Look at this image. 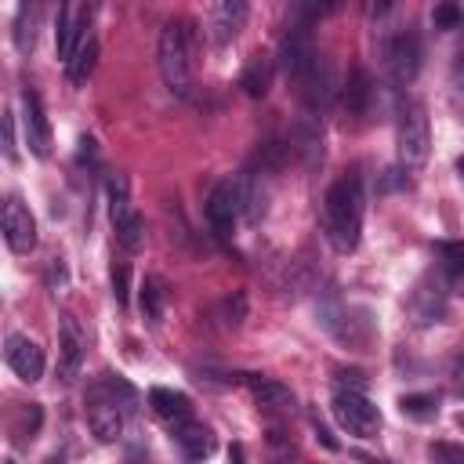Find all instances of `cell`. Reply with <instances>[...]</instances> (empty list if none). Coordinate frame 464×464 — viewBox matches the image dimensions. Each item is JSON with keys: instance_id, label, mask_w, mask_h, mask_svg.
<instances>
[{"instance_id": "obj_6", "label": "cell", "mask_w": 464, "mask_h": 464, "mask_svg": "<svg viewBox=\"0 0 464 464\" xmlns=\"http://www.w3.org/2000/svg\"><path fill=\"white\" fill-rule=\"evenodd\" d=\"M319 323H323L341 344H352V348H359V344H366V341L373 337V315H370L366 308H359V304L326 301V304L319 308Z\"/></svg>"}, {"instance_id": "obj_18", "label": "cell", "mask_w": 464, "mask_h": 464, "mask_svg": "<svg viewBox=\"0 0 464 464\" xmlns=\"http://www.w3.org/2000/svg\"><path fill=\"white\" fill-rule=\"evenodd\" d=\"M246 14H250V7H246L243 0H221V4H210V7H207V33H210V40H214L218 47L232 44V40L239 36Z\"/></svg>"}, {"instance_id": "obj_34", "label": "cell", "mask_w": 464, "mask_h": 464, "mask_svg": "<svg viewBox=\"0 0 464 464\" xmlns=\"http://www.w3.org/2000/svg\"><path fill=\"white\" fill-rule=\"evenodd\" d=\"M0 123H4V156H7V163H14V160H18V145H14V112L7 109V112L0 116Z\"/></svg>"}, {"instance_id": "obj_9", "label": "cell", "mask_w": 464, "mask_h": 464, "mask_svg": "<svg viewBox=\"0 0 464 464\" xmlns=\"http://www.w3.org/2000/svg\"><path fill=\"white\" fill-rule=\"evenodd\" d=\"M315 62H319V51H315V44H312V33H308L304 25L290 29V33L283 36V44H279V69L286 72V80H294V83L301 87Z\"/></svg>"}, {"instance_id": "obj_8", "label": "cell", "mask_w": 464, "mask_h": 464, "mask_svg": "<svg viewBox=\"0 0 464 464\" xmlns=\"http://www.w3.org/2000/svg\"><path fill=\"white\" fill-rule=\"evenodd\" d=\"M446 308H450V301H446L442 279L420 276L417 286L410 290V301H406V312H410L413 326H435V323H442L446 319Z\"/></svg>"}, {"instance_id": "obj_32", "label": "cell", "mask_w": 464, "mask_h": 464, "mask_svg": "<svg viewBox=\"0 0 464 464\" xmlns=\"http://www.w3.org/2000/svg\"><path fill=\"white\" fill-rule=\"evenodd\" d=\"M460 22H464V11H460L457 4H435V7H431V25H435V29L446 33V29H457Z\"/></svg>"}, {"instance_id": "obj_31", "label": "cell", "mask_w": 464, "mask_h": 464, "mask_svg": "<svg viewBox=\"0 0 464 464\" xmlns=\"http://www.w3.org/2000/svg\"><path fill=\"white\" fill-rule=\"evenodd\" d=\"M40 424H44V406H40V402L22 406V410H18V420H14V439H18V442L33 439V435L40 431Z\"/></svg>"}, {"instance_id": "obj_37", "label": "cell", "mask_w": 464, "mask_h": 464, "mask_svg": "<svg viewBox=\"0 0 464 464\" xmlns=\"http://www.w3.org/2000/svg\"><path fill=\"white\" fill-rule=\"evenodd\" d=\"M312 428H315V439H319V442H323L326 450H341V442H337V439L330 435V428H326V424L319 420V413H312Z\"/></svg>"}, {"instance_id": "obj_41", "label": "cell", "mask_w": 464, "mask_h": 464, "mask_svg": "<svg viewBox=\"0 0 464 464\" xmlns=\"http://www.w3.org/2000/svg\"><path fill=\"white\" fill-rule=\"evenodd\" d=\"M457 80L464 83V47H460V58H457Z\"/></svg>"}, {"instance_id": "obj_22", "label": "cell", "mask_w": 464, "mask_h": 464, "mask_svg": "<svg viewBox=\"0 0 464 464\" xmlns=\"http://www.w3.org/2000/svg\"><path fill=\"white\" fill-rule=\"evenodd\" d=\"M370 94H373L370 72H366L362 65H355V69L348 72V80L341 83V105H344V112H348V116H362L366 105H370Z\"/></svg>"}, {"instance_id": "obj_20", "label": "cell", "mask_w": 464, "mask_h": 464, "mask_svg": "<svg viewBox=\"0 0 464 464\" xmlns=\"http://www.w3.org/2000/svg\"><path fill=\"white\" fill-rule=\"evenodd\" d=\"M149 406H152V413L163 417L170 428L181 424V420H192V402H188V395H181V392L152 388V392H149Z\"/></svg>"}, {"instance_id": "obj_1", "label": "cell", "mask_w": 464, "mask_h": 464, "mask_svg": "<svg viewBox=\"0 0 464 464\" xmlns=\"http://www.w3.org/2000/svg\"><path fill=\"white\" fill-rule=\"evenodd\" d=\"M323 228L337 254H352L362 236V185L355 174L337 178L323 199Z\"/></svg>"}, {"instance_id": "obj_15", "label": "cell", "mask_w": 464, "mask_h": 464, "mask_svg": "<svg viewBox=\"0 0 464 464\" xmlns=\"http://www.w3.org/2000/svg\"><path fill=\"white\" fill-rule=\"evenodd\" d=\"M232 181H236L239 218H243L246 225H257V221L265 218V210H268V185H265V170L246 167V170H239Z\"/></svg>"}, {"instance_id": "obj_42", "label": "cell", "mask_w": 464, "mask_h": 464, "mask_svg": "<svg viewBox=\"0 0 464 464\" xmlns=\"http://www.w3.org/2000/svg\"><path fill=\"white\" fill-rule=\"evenodd\" d=\"M457 170H460V178H464V156H460V160H457Z\"/></svg>"}, {"instance_id": "obj_44", "label": "cell", "mask_w": 464, "mask_h": 464, "mask_svg": "<svg viewBox=\"0 0 464 464\" xmlns=\"http://www.w3.org/2000/svg\"><path fill=\"white\" fill-rule=\"evenodd\" d=\"M4 464H14V460H4Z\"/></svg>"}, {"instance_id": "obj_33", "label": "cell", "mask_w": 464, "mask_h": 464, "mask_svg": "<svg viewBox=\"0 0 464 464\" xmlns=\"http://www.w3.org/2000/svg\"><path fill=\"white\" fill-rule=\"evenodd\" d=\"M428 460H431V464H464V446L431 442V446H428Z\"/></svg>"}, {"instance_id": "obj_17", "label": "cell", "mask_w": 464, "mask_h": 464, "mask_svg": "<svg viewBox=\"0 0 464 464\" xmlns=\"http://www.w3.org/2000/svg\"><path fill=\"white\" fill-rule=\"evenodd\" d=\"M236 218H239V199H236V181L232 178H221L210 196H207V221L214 228V236L228 239L232 228H236Z\"/></svg>"}, {"instance_id": "obj_2", "label": "cell", "mask_w": 464, "mask_h": 464, "mask_svg": "<svg viewBox=\"0 0 464 464\" xmlns=\"http://www.w3.org/2000/svg\"><path fill=\"white\" fill-rule=\"evenodd\" d=\"M188 25L185 22H163L160 40H156V62L160 76L170 94H188L192 91V62H188Z\"/></svg>"}, {"instance_id": "obj_39", "label": "cell", "mask_w": 464, "mask_h": 464, "mask_svg": "<svg viewBox=\"0 0 464 464\" xmlns=\"http://www.w3.org/2000/svg\"><path fill=\"white\" fill-rule=\"evenodd\" d=\"M228 464H243V446H239V442H232V450H228Z\"/></svg>"}, {"instance_id": "obj_11", "label": "cell", "mask_w": 464, "mask_h": 464, "mask_svg": "<svg viewBox=\"0 0 464 464\" xmlns=\"http://www.w3.org/2000/svg\"><path fill=\"white\" fill-rule=\"evenodd\" d=\"M22 134H25V145L33 156H40V160L51 156V123H47L40 94L29 83L22 87Z\"/></svg>"}, {"instance_id": "obj_25", "label": "cell", "mask_w": 464, "mask_h": 464, "mask_svg": "<svg viewBox=\"0 0 464 464\" xmlns=\"http://www.w3.org/2000/svg\"><path fill=\"white\" fill-rule=\"evenodd\" d=\"M239 381L250 384V392H254V399H257L261 406H294V392H290L286 384L272 381V377H261V373H239Z\"/></svg>"}, {"instance_id": "obj_3", "label": "cell", "mask_w": 464, "mask_h": 464, "mask_svg": "<svg viewBox=\"0 0 464 464\" xmlns=\"http://www.w3.org/2000/svg\"><path fill=\"white\" fill-rule=\"evenodd\" d=\"M395 145H399V160L402 167H420L431 152V127H428V112L420 102L402 98L399 112H395Z\"/></svg>"}, {"instance_id": "obj_14", "label": "cell", "mask_w": 464, "mask_h": 464, "mask_svg": "<svg viewBox=\"0 0 464 464\" xmlns=\"http://www.w3.org/2000/svg\"><path fill=\"white\" fill-rule=\"evenodd\" d=\"M83 348H87V337H83L76 315H62L58 319V381L62 384L76 381L80 362H83Z\"/></svg>"}, {"instance_id": "obj_30", "label": "cell", "mask_w": 464, "mask_h": 464, "mask_svg": "<svg viewBox=\"0 0 464 464\" xmlns=\"http://www.w3.org/2000/svg\"><path fill=\"white\" fill-rule=\"evenodd\" d=\"M98 384H102V388H105V392L116 399V406H120L127 417L138 410V392H134V388H130V384H127L120 373H102V377H98Z\"/></svg>"}, {"instance_id": "obj_23", "label": "cell", "mask_w": 464, "mask_h": 464, "mask_svg": "<svg viewBox=\"0 0 464 464\" xmlns=\"http://www.w3.org/2000/svg\"><path fill=\"white\" fill-rule=\"evenodd\" d=\"M36 29H40V7H36L33 0H29V4H18V11H14V29H11L18 54H29V51L36 47Z\"/></svg>"}, {"instance_id": "obj_24", "label": "cell", "mask_w": 464, "mask_h": 464, "mask_svg": "<svg viewBox=\"0 0 464 464\" xmlns=\"http://www.w3.org/2000/svg\"><path fill=\"white\" fill-rule=\"evenodd\" d=\"M112 228H116V243H120V250L138 254V250L145 246V221H141V214H138L134 207L123 210V214H116V218H112Z\"/></svg>"}, {"instance_id": "obj_10", "label": "cell", "mask_w": 464, "mask_h": 464, "mask_svg": "<svg viewBox=\"0 0 464 464\" xmlns=\"http://www.w3.org/2000/svg\"><path fill=\"white\" fill-rule=\"evenodd\" d=\"M123 420H127V413L116 406V399L94 381V388H91V395H87V424H91V435L98 439V442H116L120 435H123Z\"/></svg>"}, {"instance_id": "obj_36", "label": "cell", "mask_w": 464, "mask_h": 464, "mask_svg": "<svg viewBox=\"0 0 464 464\" xmlns=\"http://www.w3.org/2000/svg\"><path fill=\"white\" fill-rule=\"evenodd\" d=\"M450 384L464 399V355H453V362H450Z\"/></svg>"}, {"instance_id": "obj_38", "label": "cell", "mask_w": 464, "mask_h": 464, "mask_svg": "<svg viewBox=\"0 0 464 464\" xmlns=\"http://www.w3.org/2000/svg\"><path fill=\"white\" fill-rule=\"evenodd\" d=\"M47 283H51V290H58V286L65 283V272H62L58 257H54V261H51V268H47Z\"/></svg>"}, {"instance_id": "obj_5", "label": "cell", "mask_w": 464, "mask_h": 464, "mask_svg": "<svg viewBox=\"0 0 464 464\" xmlns=\"http://www.w3.org/2000/svg\"><path fill=\"white\" fill-rule=\"evenodd\" d=\"M330 413H334V420H337L348 435H355V439H373L377 428H381V410H377L362 392H352V388H337V392H334Z\"/></svg>"}, {"instance_id": "obj_21", "label": "cell", "mask_w": 464, "mask_h": 464, "mask_svg": "<svg viewBox=\"0 0 464 464\" xmlns=\"http://www.w3.org/2000/svg\"><path fill=\"white\" fill-rule=\"evenodd\" d=\"M272 72H276V62L268 54H250L243 72H239V87L250 94V98H265L268 87H272Z\"/></svg>"}, {"instance_id": "obj_4", "label": "cell", "mask_w": 464, "mask_h": 464, "mask_svg": "<svg viewBox=\"0 0 464 464\" xmlns=\"http://www.w3.org/2000/svg\"><path fill=\"white\" fill-rule=\"evenodd\" d=\"M420 36L406 25V29H395L381 40V62H384V72L395 87H406L417 80L420 72Z\"/></svg>"}, {"instance_id": "obj_7", "label": "cell", "mask_w": 464, "mask_h": 464, "mask_svg": "<svg viewBox=\"0 0 464 464\" xmlns=\"http://www.w3.org/2000/svg\"><path fill=\"white\" fill-rule=\"evenodd\" d=\"M297 91H301L304 109H308V116H312V120H319L323 112H330V109H334V102L341 98V87H337V76H334L330 58H323V54H319V62L312 65V72L304 76V83H301Z\"/></svg>"}, {"instance_id": "obj_28", "label": "cell", "mask_w": 464, "mask_h": 464, "mask_svg": "<svg viewBox=\"0 0 464 464\" xmlns=\"http://www.w3.org/2000/svg\"><path fill=\"white\" fill-rule=\"evenodd\" d=\"M435 254H439V268L450 279H460L464 276V239H439L435 243Z\"/></svg>"}, {"instance_id": "obj_26", "label": "cell", "mask_w": 464, "mask_h": 464, "mask_svg": "<svg viewBox=\"0 0 464 464\" xmlns=\"http://www.w3.org/2000/svg\"><path fill=\"white\" fill-rule=\"evenodd\" d=\"M94 62H98V40H94V36H87V40L76 47L72 62L65 65L69 83H72V87H83V83H87V76L94 72Z\"/></svg>"}, {"instance_id": "obj_27", "label": "cell", "mask_w": 464, "mask_h": 464, "mask_svg": "<svg viewBox=\"0 0 464 464\" xmlns=\"http://www.w3.org/2000/svg\"><path fill=\"white\" fill-rule=\"evenodd\" d=\"M399 413L402 417H410V420H431L435 413H439V399L431 395V392H413V395H402L399 399Z\"/></svg>"}, {"instance_id": "obj_16", "label": "cell", "mask_w": 464, "mask_h": 464, "mask_svg": "<svg viewBox=\"0 0 464 464\" xmlns=\"http://www.w3.org/2000/svg\"><path fill=\"white\" fill-rule=\"evenodd\" d=\"M4 359H7V366L14 370V377L25 381V384H33V381L44 377V348H40L36 341H29L25 334H7V341H4Z\"/></svg>"}, {"instance_id": "obj_12", "label": "cell", "mask_w": 464, "mask_h": 464, "mask_svg": "<svg viewBox=\"0 0 464 464\" xmlns=\"http://www.w3.org/2000/svg\"><path fill=\"white\" fill-rule=\"evenodd\" d=\"M4 243L11 246V254H29L36 246V218L18 192L4 199Z\"/></svg>"}, {"instance_id": "obj_19", "label": "cell", "mask_w": 464, "mask_h": 464, "mask_svg": "<svg viewBox=\"0 0 464 464\" xmlns=\"http://www.w3.org/2000/svg\"><path fill=\"white\" fill-rule=\"evenodd\" d=\"M170 439L178 442V450L188 457V460H203L214 453V431L199 420H181L170 428Z\"/></svg>"}, {"instance_id": "obj_29", "label": "cell", "mask_w": 464, "mask_h": 464, "mask_svg": "<svg viewBox=\"0 0 464 464\" xmlns=\"http://www.w3.org/2000/svg\"><path fill=\"white\" fill-rule=\"evenodd\" d=\"M163 301H167V290H163V279L160 276H149L141 283V312L149 323H160L163 319Z\"/></svg>"}, {"instance_id": "obj_43", "label": "cell", "mask_w": 464, "mask_h": 464, "mask_svg": "<svg viewBox=\"0 0 464 464\" xmlns=\"http://www.w3.org/2000/svg\"><path fill=\"white\" fill-rule=\"evenodd\" d=\"M457 420H460V428H464V413H460V417H457Z\"/></svg>"}, {"instance_id": "obj_13", "label": "cell", "mask_w": 464, "mask_h": 464, "mask_svg": "<svg viewBox=\"0 0 464 464\" xmlns=\"http://www.w3.org/2000/svg\"><path fill=\"white\" fill-rule=\"evenodd\" d=\"M87 25H91V7H72V4L58 7V14H54V44H58V58L65 65L72 62L76 47L91 36Z\"/></svg>"}, {"instance_id": "obj_40", "label": "cell", "mask_w": 464, "mask_h": 464, "mask_svg": "<svg viewBox=\"0 0 464 464\" xmlns=\"http://www.w3.org/2000/svg\"><path fill=\"white\" fill-rule=\"evenodd\" d=\"M355 457H359V460H366V464H388L384 457H370V453H355Z\"/></svg>"}, {"instance_id": "obj_35", "label": "cell", "mask_w": 464, "mask_h": 464, "mask_svg": "<svg viewBox=\"0 0 464 464\" xmlns=\"http://www.w3.org/2000/svg\"><path fill=\"white\" fill-rule=\"evenodd\" d=\"M112 297L127 304V265H112Z\"/></svg>"}]
</instances>
